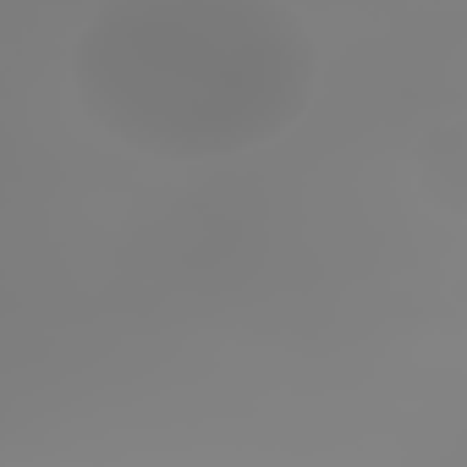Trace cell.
<instances>
[{"label":"cell","mask_w":467,"mask_h":467,"mask_svg":"<svg viewBox=\"0 0 467 467\" xmlns=\"http://www.w3.org/2000/svg\"><path fill=\"white\" fill-rule=\"evenodd\" d=\"M314 78V39L275 0H105L72 61L88 116L171 160L281 138L308 110Z\"/></svg>","instance_id":"1"}]
</instances>
